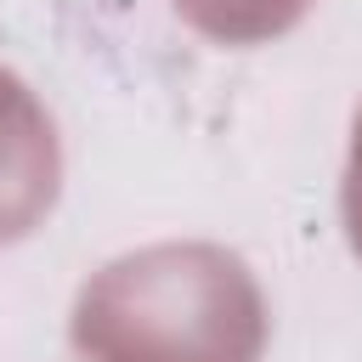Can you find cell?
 Instances as JSON below:
<instances>
[{
    "label": "cell",
    "mask_w": 362,
    "mask_h": 362,
    "mask_svg": "<svg viewBox=\"0 0 362 362\" xmlns=\"http://www.w3.org/2000/svg\"><path fill=\"white\" fill-rule=\"evenodd\" d=\"M175 11L221 45H260L294 28L311 11V0H175Z\"/></svg>",
    "instance_id": "3957f363"
},
{
    "label": "cell",
    "mask_w": 362,
    "mask_h": 362,
    "mask_svg": "<svg viewBox=\"0 0 362 362\" xmlns=\"http://www.w3.org/2000/svg\"><path fill=\"white\" fill-rule=\"evenodd\" d=\"M345 232H351V249L362 255V113H356L351 164H345Z\"/></svg>",
    "instance_id": "277c9868"
},
{
    "label": "cell",
    "mask_w": 362,
    "mask_h": 362,
    "mask_svg": "<svg viewBox=\"0 0 362 362\" xmlns=\"http://www.w3.org/2000/svg\"><path fill=\"white\" fill-rule=\"evenodd\" d=\"M74 345L85 362H260L266 300L221 243H153L79 288Z\"/></svg>",
    "instance_id": "6da1fadb"
},
{
    "label": "cell",
    "mask_w": 362,
    "mask_h": 362,
    "mask_svg": "<svg viewBox=\"0 0 362 362\" xmlns=\"http://www.w3.org/2000/svg\"><path fill=\"white\" fill-rule=\"evenodd\" d=\"M57 181H62L57 130L34 102V90L0 68V243L28 238L51 215Z\"/></svg>",
    "instance_id": "7a4b0ae2"
}]
</instances>
